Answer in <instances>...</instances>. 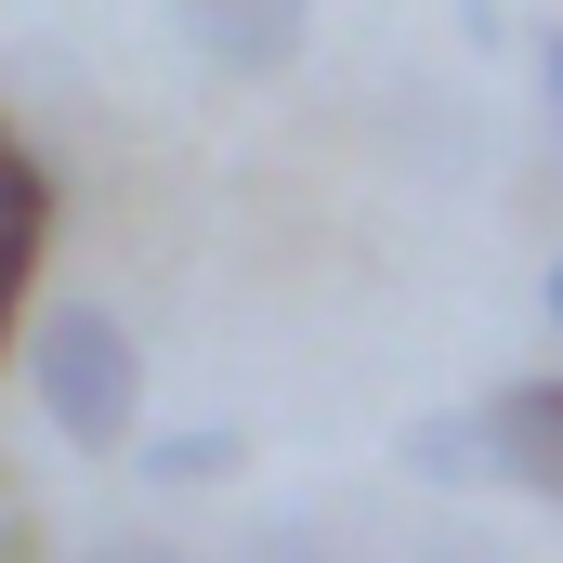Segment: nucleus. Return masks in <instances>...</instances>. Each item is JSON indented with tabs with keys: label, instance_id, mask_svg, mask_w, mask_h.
Here are the masks:
<instances>
[{
	"label": "nucleus",
	"instance_id": "nucleus-1",
	"mask_svg": "<svg viewBox=\"0 0 563 563\" xmlns=\"http://www.w3.org/2000/svg\"><path fill=\"white\" fill-rule=\"evenodd\" d=\"M13 354H26V394H40L53 445H79V459L132 445V420H144V341L106 314V301H40V328H26Z\"/></svg>",
	"mask_w": 563,
	"mask_h": 563
},
{
	"label": "nucleus",
	"instance_id": "nucleus-2",
	"mask_svg": "<svg viewBox=\"0 0 563 563\" xmlns=\"http://www.w3.org/2000/svg\"><path fill=\"white\" fill-rule=\"evenodd\" d=\"M157 13L210 79H288L314 40V0H157Z\"/></svg>",
	"mask_w": 563,
	"mask_h": 563
},
{
	"label": "nucleus",
	"instance_id": "nucleus-3",
	"mask_svg": "<svg viewBox=\"0 0 563 563\" xmlns=\"http://www.w3.org/2000/svg\"><path fill=\"white\" fill-rule=\"evenodd\" d=\"M40 236H53V170H40V144H13V119H0V354L26 341V276H40Z\"/></svg>",
	"mask_w": 563,
	"mask_h": 563
},
{
	"label": "nucleus",
	"instance_id": "nucleus-4",
	"mask_svg": "<svg viewBox=\"0 0 563 563\" xmlns=\"http://www.w3.org/2000/svg\"><path fill=\"white\" fill-rule=\"evenodd\" d=\"M485 445H498V485H525V498H551V511H563V380H511V394H485Z\"/></svg>",
	"mask_w": 563,
	"mask_h": 563
},
{
	"label": "nucleus",
	"instance_id": "nucleus-5",
	"mask_svg": "<svg viewBox=\"0 0 563 563\" xmlns=\"http://www.w3.org/2000/svg\"><path fill=\"white\" fill-rule=\"evenodd\" d=\"M394 459H407L420 485H445V498H472V485H498V445H485V407H420Z\"/></svg>",
	"mask_w": 563,
	"mask_h": 563
},
{
	"label": "nucleus",
	"instance_id": "nucleus-6",
	"mask_svg": "<svg viewBox=\"0 0 563 563\" xmlns=\"http://www.w3.org/2000/svg\"><path fill=\"white\" fill-rule=\"evenodd\" d=\"M236 459H250V432H223V420H197V432H144V485H223V472H236Z\"/></svg>",
	"mask_w": 563,
	"mask_h": 563
},
{
	"label": "nucleus",
	"instance_id": "nucleus-7",
	"mask_svg": "<svg viewBox=\"0 0 563 563\" xmlns=\"http://www.w3.org/2000/svg\"><path fill=\"white\" fill-rule=\"evenodd\" d=\"M407 563H525V551H511L498 525H472V511H432V525H420V551H407Z\"/></svg>",
	"mask_w": 563,
	"mask_h": 563
},
{
	"label": "nucleus",
	"instance_id": "nucleus-8",
	"mask_svg": "<svg viewBox=\"0 0 563 563\" xmlns=\"http://www.w3.org/2000/svg\"><path fill=\"white\" fill-rule=\"evenodd\" d=\"M236 563H328V538H314L301 511H276V525H263V538H250V551H236Z\"/></svg>",
	"mask_w": 563,
	"mask_h": 563
},
{
	"label": "nucleus",
	"instance_id": "nucleus-9",
	"mask_svg": "<svg viewBox=\"0 0 563 563\" xmlns=\"http://www.w3.org/2000/svg\"><path fill=\"white\" fill-rule=\"evenodd\" d=\"M0 563H40V511L13 498V472H0Z\"/></svg>",
	"mask_w": 563,
	"mask_h": 563
},
{
	"label": "nucleus",
	"instance_id": "nucleus-10",
	"mask_svg": "<svg viewBox=\"0 0 563 563\" xmlns=\"http://www.w3.org/2000/svg\"><path fill=\"white\" fill-rule=\"evenodd\" d=\"M79 563H197V551H170V538H106V551H79Z\"/></svg>",
	"mask_w": 563,
	"mask_h": 563
},
{
	"label": "nucleus",
	"instance_id": "nucleus-11",
	"mask_svg": "<svg viewBox=\"0 0 563 563\" xmlns=\"http://www.w3.org/2000/svg\"><path fill=\"white\" fill-rule=\"evenodd\" d=\"M538 92H551V106H563V26H551V40H538Z\"/></svg>",
	"mask_w": 563,
	"mask_h": 563
},
{
	"label": "nucleus",
	"instance_id": "nucleus-12",
	"mask_svg": "<svg viewBox=\"0 0 563 563\" xmlns=\"http://www.w3.org/2000/svg\"><path fill=\"white\" fill-rule=\"evenodd\" d=\"M538 301H551V341H563V250H551V276H538Z\"/></svg>",
	"mask_w": 563,
	"mask_h": 563
}]
</instances>
